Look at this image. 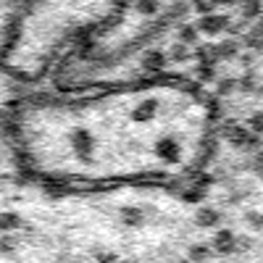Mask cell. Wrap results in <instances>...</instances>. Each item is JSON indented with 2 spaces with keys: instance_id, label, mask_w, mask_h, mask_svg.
<instances>
[{
  "instance_id": "6da1fadb",
  "label": "cell",
  "mask_w": 263,
  "mask_h": 263,
  "mask_svg": "<svg viewBox=\"0 0 263 263\" xmlns=\"http://www.w3.org/2000/svg\"><path fill=\"white\" fill-rule=\"evenodd\" d=\"M224 137H227V142H232L237 150H245V153H258V150H260L258 135H253L250 129L239 126V124H227V126H224Z\"/></svg>"
},
{
  "instance_id": "7a4b0ae2",
  "label": "cell",
  "mask_w": 263,
  "mask_h": 263,
  "mask_svg": "<svg viewBox=\"0 0 263 263\" xmlns=\"http://www.w3.org/2000/svg\"><path fill=\"white\" fill-rule=\"evenodd\" d=\"M71 147H74V153H77V158H82V161H90L92 158V153H95V142H92V135L87 129H82V126H77L74 132H71Z\"/></svg>"
},
{
  "instance_id": "3957f363",
  "label": "cell",
  "mask_w": 263,
  "mask_h": 263,
  "mask_svg": "<svg viewBox=\"0 0 263 263\" xmlns=\"http://www.w3.org/2000/svg\"><path fill=\"white\" fill-rule=\"evenodd\" d=\"M208 245H211L213 253H218V255H232V253H234V245H237V234H234L229 227H218V229L213 232V239H211Z\"/></svg>"
},
{
  "instance_id": "277c9868",
  "label": "cell",
  "mask_w": 263,
  "mask_h": 263,
  "mask_svg": "<svg viewBox=\"0 0 263 263\" xmlns=\"http://www.w3.org/2000/svg\"><path fill=\"white\" fill-rule=\"evenodd\" d=\"M227 27H229V18L221 16V13H205V16L197 18V24H195L197 32H203L208 37H216V34L227 32Z\"/></svg>"
},
{
  "instance_id": "5b68a950",
  "label": "cell",
  "mask_w": 263,
  "mask_h": 263,
  "mask_svg": "<svg viewBox=\"0 0 263 263\" xmlns=\"http://www.w3.org/2000/svg\"><path fill=\"white\" fill-rule=\"evenodd\" d=\"M218 224H221V211H218L216 205H200L195 211V227H200V229H218Z\"/></svg>"
},
{
  "instance_id": "8992f818",
  "label": "cell",
  "mask_w": 263,
  "mask_h": 263,
  "mask_svg": "<svg viewBox=\"0 0 263 263\" xmlns=\"http://www.w3.org/2000/svg\"><path fill=\"white\" fill-rule=\"evenodd\" d=\"M156 153L161 161H168V163H177L182 158V145L174 140V137H161L156 142Z\"/></svg>"
},
{
  "instance_id": "52a82bcc",
  "label": "cell",
  "mask_w": 263,
  "mask_h": 263,
  "mask_svg": "<svg viewBox=\"0 0 263 263\" xmlns=\"http://www.w3.org/2000/svg\"><path fill=\"white\" fill-rule=\"evenodd\" d=\"M145 218H147V213L140 205H121V211H119V221L126 229H140L145 224Z\"/></svg>"
},
{
  "instance_id": "ba28073f",
  "label": "cell",
  "mask_w": 263,
  "mask_h": 263,
  "mask_svg": "<svg viewBox=\"0 0 263 263\" xmlns=\"http://www.w3.org/2000/svg\"><path fill=\"white\" fill-rule=\"evenodd\" d=\"M158 114V100L156 98H145L135 105V111H132V119L135 121H153Z\"/></svg>"
},
{
  "instance_id": "9c48e42d",
  "label": "cell",
  "mask_w": 263,
  "mask_h": 263,
  "mask_svg": "<svg viewBox=\"0 0 263 263\" xmlns=\"http://www.w3.org/2000/svg\"><path fill=\"white\" fill-rule=\"evenodd\" d=\"M213 255H216V253H213V248H211L208 242H192V245L187 248V260H190V263H208Z\"/></svg>"
},
{
  "instance_id": "30bf717a",
  "label": "cell",
  "mask_w": 263,
  "mask_h": 263,
  "mask_svg": "<svg viewBox=\"0 0 263 263\" xmlns=\"http://www.w3.org/2000/svg\"><path fill=\"white\" fill-rule=\"evenodd\" d=\"M166 63H168L166 50H147V53L142 55V69H145V71H163Z\"/></svg>"
},
{
  "instance_id": "8fae6325",
  "label": "cell",
  "mask_w": 263,
  "mask_h": 263,
  "mask_svg": "<svg viewBox=\"0 0 263 263\" xmlns=\"http://www.w3.org/2000/svg\"><path fill=\"white\" fill-rule=\"evenodd\" d=\"M27 221L21 218L16 211H3L0 213V232L3 234H11V232H16V229H21Z\"/></svg>"
},
{
  "instance_id": "7c38bea8",
  "label": "cell",
  "mask_w": 263,
  "mask_h": 263,
  "mask_svg": "<svg viewBox=\"0 0 263 263\" xmlns=\"http://www.w3.org/2000/svg\"><path fill=\"white\" fill-rule=\"evenodd\" d=\"M260 13H263V3H260V0H242V3H239V18H245L248 24L255 21Z\"/></svg>"
},
{
  "instance_id": "4fadbf2b",
  "label": "cell",
  "mask_w": 263,
  "mask_h": 263,
  "mask_svg": "<svg viewBox=\"0 0 263 263\" xmlns=\"http://www.w3.org/2000/svg\"><path fill=\"white\" fill-rule=\"evenodd\" d=\"M216 53H218V61H229V58H237L239 55V42L237 40H232V37H227V40H221L216 45Z\"/></svg>"
},
{
  "instance_id": "5bb4252c",
  "label": "cell",
  "mask_w": 263,
  "mask_h": 263,
  "mask_svg": "<svg viewBox=\"0 0 263 263\" xmlns=\"http://www.w3.org/2000/svg\"><path fill=\"white\" fill-rule=\"evenodd\" d=\"M161 0H135V11L140 13V16H147V18H153V16H158L161 13Z\"/></svg>"
},
{
  "instance_id": "9a60e30c",
  "label": "cell",
  "mask_w": 263,
  "mask_h": 263,
  "mask_svg": "<svg viewBox=\"0 0 263 263\" xmlns=\"http://www.w3.org/2000/svg\"><path fill=\"white\" fill-rule=\"evenodd\" d=\"M195 58H200V66H216L218 61V53H216V45H211V42H205V45L197 48Z\"/></svg>"
},
{
  "instance_id": "2e32d148",
  "label": "cell",
  "mask_w": 263,
  "mask_h": 263,
  "mask_svg": "<svg viewBox=\"0 0 263 263\" xmlns=\"http://www.w3.org/2000/svg\"><path fill=\"white\" fill-rule=\"evenodd\" d=\"M237 87H239V90H242V92H263V87L258 84V74L253 71H248L242 79H237Z\"/></svg>"
},
{
  "instance_id": "e0dca14e",
  "label": "cell",
  "mask_w": 263,
  "mask_h": 263,
  "mask_svg": "<svg viewBox=\"0 0 263 263\" xmlns=\"http://www.w3.org/2000/svg\"><path fill=\"white\" fill-rule=\"evenodd\" d=\"M166 58L168 61H187L190 58V45H184V42H174V45H168V50H166Z\"/></svg>"
},
{
  "instance_id": "ac0fdd59",
  "label": "cell",
  "mask_w": 263,
  "mask_h": 263,
  "mask_svg": "<svg viewBox=\"0 0 263 263\" xmlns=\"http://www.w3.org/2000/svg\"><path fill=\"white\" fill-rule=\"evenodd\" d=\"M18 237L16 234H3L0 237V255H13L18 250Z\"/></svg>"
},
{
  "instance_id": "d6986e66",
  "label": "cell",
  "mask_w": 263,
  "mask_h": 263,
  "mask_svg": "<svg viewBox=\"0 0 263 263\" xmlns=\"http://www.w3.org/2000/svg\"><path fill=\"white\" fill-rule=\"evenodd\" d=\"M216 6H221V3H218V0H192V8L200 13V16L216 13Z\"/></svg>"
},
{
  "instance_id": "ffe728a7",
  "label": "cell",
  "mask_w": 263,
  "mask_h": 263,
  "mask_svg": "<svg viewBox=\"0 0 263 263\" xmlns=\"http://www.w3.org/2000/svg\"><path fill=\"white\" fill-rule=\"evenodd\" d=\"M166 11H168L174 18H177V21H179L182 16H187V13H190V3H187V0H174V3H171Z\"/></svg>"
},
{
  "instance_id": "44dd1931",
  "label": "cell",
  "mask_w": 263,
  "mask_h": 263,
  "mask_svg": "<svg viewBox=\"0 0 263 263\" xmlns=\"http://www.w3.org/2000/svg\"><path fill=\"white\" fill-rule=\"evenodd\" d=\"M197 40V29L195 24H182L179 27V42H184V45H190V42Z\"/></svg>"
},
{
  "instance_id": "7402d4cb",
  "label": "cell",
  "mask_w": 263,
  "mask_h": 263,
  "mask_svg": "<svg viewBox=\"0 0 263 263\" xmlns=\"http://www.w3.org/2000/svg\"><path fill=\"white\" fill-rule=\"evenodd\" d=\"M248 129L253 132V135H263V111H255L250 119H248Z\"/></svg>"
},
{
  "instance_id": "603a6c76",
  "label": "cell",
  "mask_w": 263,
  "mask_h": 263,
  "mask_svg": "<svg viewBox=\"0 0 263 263\" xmlns=\"http://www.w3.org/2000/svg\"><path fill=\"white\" fill-rule=\"evenodd\" d=\"M245 45H248L250 50H263V34L248 32V34H245Z\"/></svg>"
},
{
  "instance_id": "cb8c5ba5",
  "label": "cell",
  "mask_w": 263,
  "mask_h": 263,
  "mask_svg": "<svg viewBox=\"0 0 263 263\" xmlns=\"http://www.w3.org/2000/svg\"><path fill=\"white\" fill-rule=\"evenodd\" d=\"M232 90H237V79H232V77H227V79H221L216 84V92L218 95H229Z\"/></svg>"
},
{
  "instance_id": "d4e9b609",
  "label": "cell",
  "mask_w": 263,
  "mask_h": 263,
  "mask_svg": "<svg viewBox=\"0 0 263 263\" xmlns=\"http://www.w3.org/2000/svg\"><path fill=\"white\" fill-rule=\"evenodd\" d=\"M245 221H248L253 229H258V232L263 229V216H260V213H255V211H248V213H245Z\"/></svg>"
},
{
  "instance_id": "484cf974",
  "label": "cell",
  "mask_w": 263,
  "mask_h": 263,
  "mask_svg": "<svg viewBox=\"0 0 263 263\" xmlns=\"http://www.w3.org/2000/svg\"><path fill=\"white\" fill-rule=\"evenodd\" d=\"M253 171L258 174V177H263V147L255 153V158H253Z\"/></svg>"
},
{
  "instance_id": "4316f807",
  "label": "cell",
  "mask_w": 263,
  "mask_h": 263,
  "mask_svg": "<svg viewBox=\"0 0 263 263\" xmlns=\"http://www.w3.org/2000/svg\"><path fill=\"white\" fill-rule=\"evenodd\" d=\"M197 74H200L205 82H213V79H216V69H213V66H200V69H197Z\"/></svg>"
},
{
  "instance_id": "83f0119b",
  "label": "cell",
  "mask_w": 263,
  "mask_h": 263,
  "mask_svg": "<svg viewBox=\"0 0 263 263\" xmlns=\"http://www.w3.org/2000/svg\"><path fill=\"white\" fill-rule=\"evenodd\" d=\"M114 260H116L114 253H100V255H98V263H114Z\"/></svg>"
},
{
  "instance_id": "f1b7e54d",
  "label": "cell",
  "mask_w": 263,
  "mask_h": 263,
  "mask_svg": "<svg viewBox=\"0 0 263 263\" xmlns=\"http://www.w3.org/2000/svg\"><path fill=\"white\" fill-rule=\"evenodd\" d=\"M253 32H258V34H263V13H260V16L255 18V29H253Z\"/></svg>"
},
{
  "instance_id": "f546056e",
  "label": "cell",
  "mask_w": 263,
  "mask_h": 263,
  "mask_svg": "<svg viewBox=\"0 0 263 263\" xmlns=\"http://www.w3.org/2000/svg\"><path fill=\"white\" fill-rule=\"evenodd\" d=\"M218 3H221V6H239L242 0H218Z\"/></svg>"
},
{
  "instance_id": "4dcf8cb0",
  "label": "cell",
  "mask_w": 263,
  "mask_h": 263,
  "mask_svg": "<svg viewBox=\"0 0 263 263\" xmlns=\"http://www.w3.org/2000/svg\"><path fill=\"white\" fill-rule=\"evenodd\" d=\"M53 263H71V258H69V255H58Z\"/></svg>"
},
{
  "instance_id": "1f68e13d",
  "label": "cell",
  "mask_w": 263,
  "mask_h": 263,
  "mask_svg": "<svg viewBox=\"0 0 263 263\" xmlns=\"http://www.w3.org/2000/svg\"><path fill=\"white\" fill-rule=\"evenodd\" d=\"M171 263H190V260H171Z\"/></svg>"
}]
</instances>
